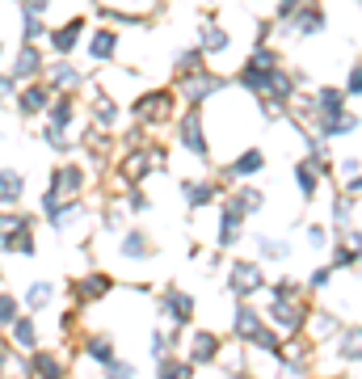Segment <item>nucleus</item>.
Here are the masks:
<instances>
[{
	"label": "nucleus",
	"mask_w": 362,
	"mask_h": 379,
	"mask_svg": "<svg viewBox=\"0 0 362 379\" xmlns=\"http://www.w3.org/2000/svg\"><path fill=\"white\" fill-rule=\"evenodd\" d=\"M274 72H278V51L266 46V42H257V51L240 63V80H236V84L261 97V93L270 89V76H274Z\"/></svg>",
	"instance_id": "1"
},
{
	"label": "nucleus",
	"mask_w": 362,
	"mask_h": 379,
	"mask_svg": "<svg viewBox=\"0 0 362 379\" xmlns=\"http://www.w3.org/2000/svg\"><path fill=\"white\" fill-rule=\"evenodd\" d=\"M80 186H84V169H80V165H63V169H55V173H51V186L42 190V215H46V211H51L63 194H72V198H76V194H80Z\"/></svg>",
	"instance_id": "2"
},
{
	"label": "nucleus",
	"mask_w": 362,
	"mask_h": 379,
	"mask_svg": "<svg viewBox=\"0 0 362 379\" xmlns=\"http://www.w3.org/2000/svg\"><path fill=\"white\" fill-rule=\"evenodd\" d=\"M177 143L190 148L198 160L211 156V143H207V135H202V114H198V105H190V110L177 118Z\"/></svg>",
	"instance_id": "3"
},
{
	"label": "nucleus",
	"mask_w": 362,
	"mask_h": 379,
	"mask_svg": "<svg viewBox=\"0 0 362 379\" xmlns=\"http://www.w3.org/2000/svg\"><path fill=\"white\" fill-rule=\"evenodd\" d=\"M224 84H228V80H224V76H215V72H186V80H177V89L186 93V101H190V105H202V101H207V97H215Z\"/></svg>",
	"instance_id": "4"
},
{
	"label": "nucleus",
	"mask_w": 362,
	"mask_h": 379,
	"mask_svg": "<svg viewBox=\"0 0 362 379\" xmlns=\"http://www.w3.org/2000/svg\"><path fill=\"white\" fill-rule=\"evenodd\" d=\"M160 160H164V152H160V148H131V156L122 160V181H127V186L143 181V177H148Z\"/></svg>",
	"instance_id": "5"
},
{
	"label": "nucleus",
	"mask_w": 362,
	"mask_h": 379,
	"mask_svg": "<svg viewBox=\"0 0 362 379\" xmlns=\"http://www.w3.org/2000/svg\"><path fill=\"white\" fill-rule=\"evenodd\" d=\"M169 110H173V93L169 89H152V93H143L135 101V118L139 122H160V118H169Z\"/></svg>",
	"instance_id": "6"
},
{
	"label": "nucleus",
	"mask_w": 362,
	"mask_h": 379,
	"mask_svg": "<svg viewBox=\"0 0 362 379\" xmlns=\"http://www.w3.org/2000/svg\"><path fill=\"white\" fill-rule=\"evenodd\" d=\"M270 321H274L278 333H299L304 329V308L295 300H274L270 304Z\"/></svg>",
	"instance_id": "7"
},
{
	"label": "nucleus",
	"mask_w": 362,
	"mask_h": 379,
	"mask_svg": "<svg viewBox=\"0 0 362 379\" xmlns=\"http://www.w3.org/2000/svg\"><path fill=\"white\" fill-rule=\"evenodd\" d=\"M80 38H84V17H67L59 30H51V46H55V55H72Z\"/></svg>",
	"instance_id": "8"
},
{
	"label": "nucleus",
	"mask_w": 362,
	"mask_h": 379,
	"mask_svg": "<svg viewBox=\"0 0 362 379\" xmlns=\"http://www.w3.org/2000/svg\"><path fill=\"white\" fill-rule=\"evenodd\" d=\"M110 291H114V278H110V274H89V278L72 283V300H76V304L101 300V295H110Z\"/></svg>",
	"instance_id": "9"
},
{
	"label": "nucleus",
	"mask_w": 362,
	"mask_h": 379,
	"mask_svg": "<svg viewBox=\"0 0 362 379\" xmlns=\"http://www.w3.org/2000/svg\"><path fill=\"white\" fill-rule=\"evenodd\" d=\"M0 245L13 249V253H34V219L25 215L21 224H13L8 232H0Z\"/></svg>",
	"instance_id": "10"
},
{
	"label": "nucleus",
	"mask_w": 362,
	"mask_h": 379,
	"mask_svg": "<svg viewBox=\"0 0 362 379\" xmlns=\"http://www.w3.org/2000/svg\"><path fill=\"white\" fill-rule=\"evenodd\" d=\"M228 278H232V283H228V287H232V291H236V295H253V291H257V287H261V270H257V266H253V262H236V266H232V274H228Z\"/></svg>",
	"instance_id": "11"
},
{
	"label": "nucleus",
	"mask_w": 362,
	"mask_h": 379,
	"mask_svg": "<svg viewBox=\"0 0 362 379\" xmlns=\"http://www.w3.org/2000/svg\"><path fill=\"white\" fill-rule=\"evenodd\" d=\"M164 321H173L177 329L190 325V321H194V300H190L186 291H169V295H164Z\"/></svg>",
	"instance_id": "12"
},
{
	"label": "nucleus",
	"mask_w": 362,
	"mask_h": 379,
	"mask_svg": "<svg viewBox=\"0 0 362 379\" xmlns=\"http://www.w3.org/2000/svg\"><path fill=\"white\" fill-rule=\"evenodd\" d=\"M51 93H55L51 84H42V80H34V84H30V89H25L21 97H17V105H21V114H25V118H34L38 110H46V105H51Z\"/></svg>",
	"instance_id": "13"
},
{
	"label": "nucleus",
	"mask_w": 362,
	"mask_h": 379,
	"mask_svg": "<svg viewBox=\"0 0 362 379\" xmlns=\"http://www.w3.org/2000/svg\"><path fill=\"white\" fill-rule=\"evenodd\" d=\"M38 72H42V51H38V46H34V42H25V46H21V55H17V63H13V72H8V76H13V80H30V76H38Z\"/></svg>",
	"instance_id": "14"
},
{
	"label": "nucleus",
	"mask_w": 362,
	"mask_h": 379,
	"mask_svg": "<svg viewBox=\"0 0 362 379\" xmlns=\"http://www.w3.org/2000/svg\"><path fill=\"white\" fill-rule=\"evenodd\" d=\"M181 194H186L190 211H198V207H207V203L219 198V186L215 181H181Z\"/></svg>",
	"instance_id": "15"
},
{
	"label": "nucleus",
	"mask_w": 362,
	"mask_h": 379,
	"mask_svg": "<svg viewBox=\"0 0 362 379\" xmlns=\"http://www.w3.org/2000/svg\"><path fill=\"white\" fill-rule=\"evenodd\" d=\"M80 215H84V207L72 198V203H55V207L46 211V224H51V228H59V232H67L72 224H80Z\"/></svg>",
	"instance_id": "16"
},
{
	"label": "nucleus",
	"mask_w": 362,
	"mask_h": 379,
	"mask_svg": "<svg viewBox=\"0 0 362 379\" xmlns=\"http://www.w3.org/2000/svg\"><path fill=\"white\" fill-rule=\"evenodd\" d=\"M240 224H245V215H240V211L228 203V207H224V215H219V249H232V245H236Z\"/></svg>",
	"instance_id": "17"
},
{
	"label": "nucleus",
	"mask_w": 362,
	"mask_h": 379,
	"mask_svg": "<svg viewBox=\"0 0 362 379\" xmlns=\"http://www.w3.org/2000/svg\"><path fill=\"white\" fill-rule=\"evenodd\" d=\"M291 21H295V34H304V38H308V34H321V30H325V8H321V4H308V8H299V17H291Z\"/></svg>",
	"instance_id": "18"
},
{
	"label": "nucleus",
	"mask_w": 362,
	"mask_h": 379,
	"mask_svg": "<svg viewBox=\"0 0 362 379\" xmlns=\"http://www.w3.org/2000/svg\"><path fill=\"white\" fill-rule=\"evenodd\" d=\"M42 114H46V122H51V127H59V131H63V127H72V118H76V101H72V93H63V97H59L55 105H46Z\"/></svg>",
	"instance_id": "19"
},
{
	"label": "nucleus",
	"mask_w": 362,
	"mask_h": 379,
	"mask_svg": "<svg viewBox=\"0 0 362 379\" xmlns=\"http://www.w3.org/2000/svg\"><path fill=\"white\" fill-rule=\"evenodd\" d=\"M89 55H93V59H114V55H118V34H114V30H97V34L89 38Z\"/></svg>",
	"instance_id": "20"
},
{
	"label": "nucleus",
	"mask_w": 362,
	"mask_h": 379,
	"mask_svg": "<svg viewBox=\"0 0 362 379\" xmlns=\"http://www.w3.org/2000/svg\"><path fill=\"white\" fill-rule=\"evenodd\" d=\"M261 165H266V156L257 152V148H249V152H240L236 160H232V177H253V173H261Z\"/></svg>",
	"instance_id": "21"
},
{
	"label": "nucleus",
	"mask_w": 362,
	"mask_h": 379,
	"mask_svg": "<svg viewBox=\"0 0 362 379\" xmlns=\"http://www.w3.org/2000/svg\"><path fill=\"white\" fill-rule=\"evenodd\" d=\"M261 203H266V194H261L257 186H240V190L232 194V207H236L240 215H253V211H261Z\"/></svg>",
	"instance_id": "22"
},
{
	"label": "nucleus",
	"mask_w": 362,
	"mask_h": 379,
	"mask_svg": "<svg viewBox=\"0 0 362 379\" xmlns=\"http://www.w3.org/2000/svg\"><path fill=\"white\" fill-rule=\"evenodd\" d=\"M266 97H274L278 105H287V101L295 97V80H291V76H287V72L278 68V72L270 76V89H266Z\"/></svg>",
	"instance_id": "23"
},
{
	"label": "nucleus",
	"mask_w": 362,
	"mask_h": 379,
	"mask_svg": "<svg viewBox=\"0 0 362 379\" xmlns=\"http://www.w3.org/2000/svg\"><path fill=\"white\" fill-rule=\"evenodd\" d=\"M295 181H299V194H304V198H316V190H321V169H312L308 160H299V165H295Z\"/></svg>",
	"instance_id": "24"
},
{
	"label": "nucleus",
	"mask_w": 362,
	"mask_h": 379,
	"mask_svg": "<svg viewBox=\"0 0 362 379\" xmlns=\"http://www.w3.org/2000/svg\"><path fill=\"white\" fill-rule=\"evenodd\" d=\"M51 76H55V84H51V89H80V84H84V72H80V68H72V63H55V68H51Z\"/></svg>",
	"instance_id": "25"
},
{
	"label": "nucleus",
	"mask_w": 362,
	"mask_h": 379,
	"mask_svg": "<svg viewBox=\"0 0 362 379\" xmlns=\"http://www.w3.org/2000/svg\"><path fill=\"white\" fill-rule=\"evenodd\" d=\"M148 253H152V240H148L143 232H127V236H122V257L139 262V257H148Z\"/></svg>",
	"instance_id": "26"
},
{
	"label": "nucleus",
	"mask_w": 362,
	"mask_h": 379,
	"mask_svg": "<svg viewBox=\"0 0 362 379\" xmlns=\"http://www.w3.org/2000/svg\"><path fill=\"white\" fill-rule=\"evenodd\" d=\"M21 173L17 169H0V203H17L21 198Z\"/></svg>",
	"instance_id": "27"
},
{
	"label": "nucleus",
	"mask_w": 362,
	"mask_h": 379,
	"mask_svg": "<svg viewBox=\"0 0 362 379\" xmlns=\"http://www.w3.org/2000/svg\"><path fill=\"white\" fill-rule=\"evenodd\" d=\"M215 354H219V338H215V333H198V338H194V354H190V359H194V363H211Z\"/></svg>",
	"instance_id": "28"
},
{
	"label": "nucleus",
	"mask_w": 362,
	"mask_h": 379,
	"mask_svg": "<svg viewBox=\"0 0 362 379\" xmlns=\"http://www.w3.org/2000/svg\"><path fill=\"white\" fill-rule=\"evenodd\" d=\"M34 371H38L42 379H63V367H59L46 350H34Z\"/></svg>",
	"instance_id": "29"
},
{
	"label": "nucleus",
	"mask_w": 362,
	"mask_h": 379,
	"mask_svg": "<svg viewBox=\"0 0 362 379\" xmlns=\"http://www.w3.org/2000/svg\"><path fill=\"white\" fill-rule=\"evenodd\" d=\"M257 329H261V312H253V308L245 304V308L236 312V333H240V338H249V333H257Z\"/></svg>",
	"instance_id": "30"
},
{
	"label": "nucleus",
	"mask_w": 362,
	"mask_h": 379,
	"mask_svg": "<svg viewBox=\"0 0 362 379\" xmlns=\"http://www.w3.org/2000/svg\"><path fill=\"white\" fill-rule=\"evenodd\" d=\"M257 245H261V257H270V262H274V257H287V253H291V245H287L283 236H278V240H274V236H261Z\"/></svg>",
	"instance_id": "31"
},
{
	"label": "nucleus",
	"mask_w": 362,
	"mask_h": 379,
	"mask_svg": "<svg viewBox=\"0 0 362 379\" xmlns=\"http://www.w3.org/2000/svg\"><path fill=\"white\" fill-rule=\"evenodd\" d=\"M202 51H215V55H219V51H228V34H224L219 25H211V30L202 34Z\"/></svg>",
	"instance_id": "32"
},
{
	"label": "nucleus",
	"mask_w": 362,
	"mask_h": 379,
	"mask_svg": "<svg viewBox=\"0 0 362 379\" xmlns=\"http://www.w3.org/2000/svg\"><path fill=\"white\" fill-rule=\"evenodd\" d=\"M93 118H97V127H114V122H118V105L101 97V101H97V110H93Z\"/></svg>",
	"instance_id": "33"
},
{
	"label": "nucleus",
	"mask_w": 362,
	"mask_h": 379,
	"mask_svg": "<svg viewBox=\"0 0 362 379\" xmlns=\"http://www.w3.org/2000/svg\"><path fill=\"white\" fill-rule=\"evenodd\" d=\"M13 338L30 350V346H34V321H30V316H17V321H13Z\"/></svg>",
	"instance_id": "34"
},
{
	"label": "nucleus",
	"mask_w": 362,
	"mask_h": 379,
	"mask_svg": "<svg viewBox=\"0 0 362 379\" xmlns=\"http://www.w3.org/2000/svg\"><path fill=\"white\" fill-rule=\"evenodd\" d=\"M89 354H93L97 363H110V359H114V342H110V338H93V342H89Z\"/></svg>",
	"instance_id": "35"
},
{
	"label": "nucleus",
	"mask_w": 362,
	"mask_h": 379,
	"mask_svg": "<svg viewBox=\"0 0 362 379\" xmlns=\"http://www.w3.org/2000/svg\"><path fill=\"white\" fill-rule=\"evenodd\" d=\"M190 363H169V359H160V379H190Z\"/></svg>",
	"instance_id": "36"
},
{
	"label": "nucleus",
	"mask_w": 362,
	"mask_h": 379,
	"mask_svg": "<svg viewBox=\"0 0 362 379\" xmlns=\"http://www.w3.org/2000/svg\"><path fill=\"white\" fill-rule=\"evenodd\" d=\"M198 59H202V46L181 51V55H177V72H194V68H198Z\"/></svg>",
	"instance_id": "37"
},
{
	"label": "nucleus",
	"mask_w": 362,
	"mask_h": 379,
	"mask_svg": "<svg viewBox=\"0 0 362 379\" xmlns=\"http://www.w3.org/2000/svg\"><path fill=\"white\" fill-rule=\"evenodd\" d=\"M42 135H46V143H51V148H55V152H72V148H67V139H63V131H59V127H51V122H46V127H42Z\"/></svg>",
	"instance_id": "38"
},
{
	"label": "nucleus",
	"mask_w": 362,
	"mask_h": 379,
	"mask_svg": "<svg viewBox=\"0 0 362 379\" xmlns=\"http://www.w3.org/2000/svg\"><path fill=\"white\" fill-rule=\"evenodd\" d=\"M354 262H358L354 240H350V249H346V245H337V253H333V270H337V266H354Z\"/></svg>",
	"instance_id": "39"
},
{
	"label": "nucleus",
	"mask_w": 362,
	"mask_h": 379,
	"mask_svg": "<svg viewBox=\"0 0 362 379\" xmlns=\"http://www.w3.org/2000/svg\"><path fill=\"white\" fill-rule=\"evenodd\" d=\"M13 321H17V300L0 291V325H13Z\"/></svg>",
	"instance_id": "40"
},
{
	"label": "nucleus",
	"mask_w": 362,
	"mask_h": 379,
	"mask_svg": "<svg viewBox=\"0 0 362 379\" xmlns=\"http://www.w3.org/2000/svg\"><path fill=\"white\" fill-rule=\"evenodd\" d=\"M25 21V42H38L46 30H42V17H21Z\"/></svg>",
	"instance_id": "41"
},
{
	"label": "nucleus",
	"mask_w": 362,
	"mask_h": 379,
	"mask_svg": "<svg viewBox=\"0 0 362 379\" xmlns=\"http://www.w3.org/2000/svg\"><path fill=\"white\" fill-rule=\"evenodd\" d=\"M46 300H51V283H34V287H30V304H34V308H42Z\"/></svg>",
	"instance_id": "42"
},
{
	"label": "nucleus",
	"mask_w": 362,
	"mask_h": 379,
	"mask_svg": "<svg viewBox=\"0 0 362 379\" xmlns=\"http://www.w3.org/2000/svg\"><path fill=\"white\" fill-rule=\"evenodd\" d=\"M105 379H135V371H131L127 363H114V359H110V363H105Z\"/></svg>",
	"instance_id": "43"
},
{
	"label": "nucleus",
	"mask_w": 362,
	"mask_h": 379,
	"mask_svg": "<svg viewBox=\"0 0 362 379\" xmlns=\"http://www.w3.org/2000/svg\"><path fill=\"white\" fill-rule=\"evenodd\" d=\"M329 278H333V266H321V270L308 278V287H312V291H321V287H329Z\"/></svg>",
	"instance_id": "44"
},
{
	"label": "nucleus",
	"mask_w": 362,
	"mask_h": 379,
	"mask_svg": "<svg viewBox=\"0 0 362 379\" xmlns=\"http://www.w3.org/2000/svg\"><path fill=\"white\" fill-rule=\"evenodd\" d=\"M51 0H21V17H42Z\"/></svg>",
	"instance_id": "45"
},
{
	"label": "nucleus",
	"mask_w": 362,
	"mask_h": 379,
	"mask_svg": "<svg viewBox=\"0 0 362 379\" xmlns=\"http://www.w3.org/2000/svg\"><path fill=\"white\" fill-rule=\"evenodd\" d=\"M274 300H295V278H283V283H274Z\"/></svg>",
	"instance_id": "46"
},
{
	"label": "nucleus",
	"mask_w": 362,
	"mask_h": 379,
	"mask_svg": "<svg viewBox=\"0 0 362 379\" xmlns=\"http://www.w3.org/2000/svg\"><path fill=\"white\" fill-rule=\"evenodd\" d=\"M173 342H177V338H164V333H156V338H152V354H156V359H164Z\"/></svg>",
	"instance_id": "47"
},
{
	"label": "nucleus",
	"mask_w": 362,
	"mask_h": 379,
	"mask_svg": "<svg viewBox=\"0 0 362 379\" xmlns=\"http://www.w3.org/2000/svg\"><path fill=\"white\" fill-rule=\"evenodd\" d=\"M342 354H346V359H358V329H350V333H346V342H342Z\"/></svg>",
	"instance_id": "48"
},
{
	"label": "nucleus",
	"mask_w": 362,
	"mask_h": 379,
	"mask_svg": "<svg viewBox=\"0 0 362 379\" xmlns=\"http://www.w3.org/2000/svg\"><path fill=\"white\" fill-rule=\"evenodd\" d=\"M101 228H105V232H118V228H122V211H105V215H101Z\"/></svg>",
	"instance_id": "49"
},
{
	"label": "nucleus",
	"mask_w": 362,
	"mask_h": 379,
	"mask_svg": "<svg viewBox=\"0 0 362 379\" xmlns=\"http://www.w3.org/2000/svg\"><path fill=\"white\" fill-rule=\"evenodd\" d=\"M295 8H299V0H283L274 17H278V21H291V17H295Z\"/></svg>",
	"instance_id": "50"
},
{
	"label": "nucleus",
	"mask_w": 362,
	"mask_h": 379,
	"mask_svg": "<svg viewBox=\"0 0 362 379\" xmlns=\"http://www.w3.org/2000/svg\"><path fill=\"white\" fill-rule=\"evenodd\" d=\"M148 207H152V203H148V198H143V194H139V190H131V211H135V215H139V211H148Z\"/></svg>",
	"instance_id": "51"
},
{
	"label": "nucleus",
	"mask_w": 362,
	"mask_h": 379,
	"mask_svg": "<svg viewBox=\"0 0 362 379\" xmlns=\"http://www.w3.org/2000/svg\"><path fill=\"white\" fill-rule=\"evenodd\" d=\"M346 215H350V203H346V198H337V203H333V219H337V224H346Z\"/></svg>",
	"instance_id": "52"
},
{
	"label": "nucleus",
	"mask_w": 362,
	"mask_h": 379,
	"mask_svg": "<svg viewBox=\"0 0 362 379\" xmlns=\"http://www.w3.org/2000/svg\"><path fill=\"white\" fill-rule=\"evenodd\" d=\"M308 245H325V228H321V224L308 228Z\"/></svg>",
	"instance_id": "53"
},
{
	"label": "nucleus",
	"mask_w": 362,
	"mask_h": 379,
	"mask_svg": "<svg viewBox=\"0 0 362 379\" xmlns=\"http://www.w3.org/2000/svg\"><path fill=\"white\" fill-rule=\"evenodd\" d=\"M358 68H350V80H346V93H350V97H354V93H358Z\"/></svg>",
	"instance_id": "54"
},
{
	"label": "nucleus",
	"mask_w": 362,
	"mask_h": 379,
	"mask_svg": "<svg viewBox=\"0 0 362 379\" xmlns=\"http://www.w3.org/2000/svg\"><path fill=\"white\" fill-rule=\"evenodd\" d=\"M21 219H25V215H0V232H8V228L21 224Z\"/></svg>",
	"instance_id": "55"
},
{
	"label": "nucleus",
	"mask_w": 362,
	"mask_h": 379,
	"mask_svg": "<svg viewBox=\"0 0 362 379\" xmlns=\"http://www.w3.org/2000/svg\"><path fill=\"white\" fill-rule=\"evenodd\" d=\"M13 89H17V80H13V76H0V97H8Z\"/></svg>",
	"instance_id": "56"
},
{
	"label": "nucleus",
	"mask_w": 362,
	"mask_h": 379,
	"mask_svg": "<svg viewBox=\"0 0 362 379\" xmlns=\"http://www.w3.org/2000/svg\"><path fill=\"white\" fill-rule=\"evenodd\" d=\"M0 55H4V42H0Z\"/></svg>",
	"instance_id": "57"
}]
</instances>
